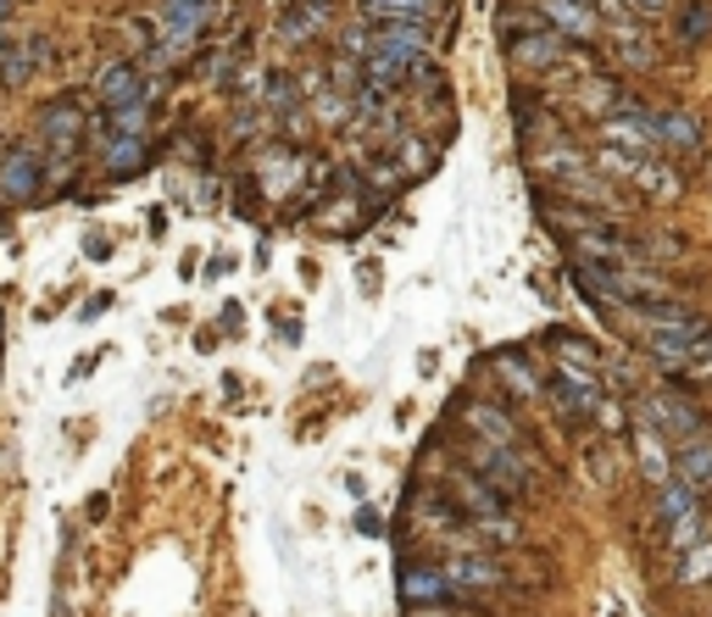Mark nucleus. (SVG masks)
<instances>
[{
	"mask_svg": "<svg viewBox=\"0 0 712 617\" xmlns=\"http://www.w3.org/2000/svg\"><path fill=\"white\" fill-rule=\"evenodd\" d=\"M96 101H101L107 112H123V106H134V101H151V78H145V61H134V56H118V61H107V67L96 72Z\"/></svg>",
	"mask_w": 712,
	"mask_h": 617,
	"instance_id": "10",
	"label": "nucleus"
},
{
	"mask_svg": "<svg viewBox=\"0 0 712 617\" xmlns=\"http://www.w3.org/2000/svg\"><path fill=\"white\" fill-rule=\"evenodd\" d=\"M396 150H401V172H407V179H423V172H429V145L418 139V134H396Z\"/></svg>",
	"mask_w": 712,
	"mask_h": 617,
	"instance_id": "26",
	"label": "nucleus"
},
{
	"mask_svg": "<svg viewBox=\"0 0 712 617\" xmlns=\"http://www.w3.org/2000/svg\"><path fill=\"white\" fill-rule=\"evenodd\" d=\"M657 417L685 439V446H690V439H707V417H701L690 401H679V395H663V401H657Z\"/></svg>",
	"mask_w": 712,
	"mask_h": 617,
	"instance_id": "21",
	"label": "nucleus"
},
{
	"mask_svg": "<svg viewBox=\"0 0 712 617\" xmlns=\"http://www.w3.org/2000/svg\"><path fill=\"white\" fill-rule=\"evenodd\" d=\"M657 123H663V112H652V106H641V101L630 96V106H623V112L601 117V139H607L612 150L652 156V150H657Z\"/></svg>",
	"mask_w": 712,
	"mask_h": 617,
	"instance_id": "6",
	"label": "nucleus"
},
{
	"mask_svg": "<svg viewBox=\"0 0 712 617\" xmlns=\"http://www.w3.org/2000/svg\"><path fill=\"white\" fill-rule=\"evenodd\" d=\"M463 457H468V468H474L479 479H490L507 501H534V490H541V468H534L529 451H518V446H490V439H468Z\"/></svg>",
	"mask_w": 712,
	"mask_h": 617,
	"instance_id": "1",
	"label": "nucleus"
},
{
	"mask_svg": "<svg viewBox=\"0 0 712 617\" xmlns=\"http://www.w3.org/2000/svg\"><path fill=\"white\" fill-rule=\"evenodd\" d=\"M552 390H557V406H563L574 423H601V417H607V390H601V373H579V368L557 362Z\"/></svg>",
	"mask_w": 712,
	"mask_h": 617,
	"instance_id": "8",
	"label": "nucleus"
},
{
	"mask_svg": "<svg viewBox=\"0 0 712 617\" xmlns=\"http://www.w3.org/2000/svg\"><path fill=\"white\" fill-rule=\"evenodd\" d=\"M40 145L56 156V167H51V179H56V172H62V156L78 145V134H89V123H84V106L73 101V96H56V101H45L40 106Z\"/></svg>",
	"mask_w": 712,
	"mask_h": 617,
	"instance_id": "9",
	"label": "nucleus"
},
{
	"mask_svg": "<svg viewBox=\"0 0 712 617\" xmlns=\"http://www.w3.org/2000/svg\"><path fill=\"white\" fill-rule=\"evenodd\" d=\"M618 61H623V67H652V61H657V51H652V40H623Z\"/></svg>",
	"mask_w": 712,
	"mask_h": 617,
	"instance_id": "29",
	"label": "nucleus"
},
{
	"mask_svg": "<svg viewBox=\"0 0 712 617\" xmlns=\"http://www.w3.org/2000/svg\"><path fill=\"white\" fill-rule=\"evenodd\" d=\"M368 23H434L445 12V0H356Z\"/></svg>",
	"mask_w": 712,
	"mask_h": 617,
	"instance_id": "16",
	"label": "nucleus"
},
{
	"mask_svg": "<svg viewBox=\"0 0 712 617\" xmlns=\"http://www.w3.org/2000/svg\"><path fill=\"white\" fill-rule=\"evenodd\" d=\"M418 617H452V612H440V606H429V612H418ZM474 617H490V612H474Z\"/></svg>",
	"mask_w": 712,
	"mask_h": 617,
	"instance_id": "35",
	"label": "nucleus"
},
{
	"mask_svg": "<svg viewBox=\"0 0 712 617\" xmlns=\"http://www.w3.org/2000/svg\"><path fill=\"white\" fill-rule=\"evenodd\" d=\"M429 29L423 23H368V56H385V61H396V67H418V61H429ZM363 56V61H368Z\"/></svg>",
	"mask_w": 712,
	"mask_h": 617,
	"instance_id": "7",
	"label": "nucleus"
},
{
	"mask_svg": "<svg viewBox=\"0 0 712 617\" xmlns=\"http://www.w3.org/2000/svg\"><path fill=\"white\" fill-rule=\"evenodd\" d=\"M568 51H574V40L568 34H557V29H529V34H518L512 45H507V56L518 61V67H529V72H546V67H563L568 61Z\"/></svg>",
	"mask_w": 712,
	"mask_h": 617,
	"instance_id": "12",
	"label": "nucleus"
},
{
	"mask_svg": "<svg viewBox=\"0 0 712 617\" xmlns=\"http://www.w3.org/2000/svg\"><path fill=\"white\" fill-rule=\"evenodd\" d=\"M657 517L668 523V546H701L707 528H701V490L685 484V479H668L657 484Z\"/></svg>",
	"mask_w": 712,
	"mask_h": 617,
	"instance_id": "4",
	"label": "nucleus"
},
{
	"mask_svg": "<svg viewBox=\"0 0 712 617\" xmlns=\"http://www.w3.org/2000/svg\"><path fill=\"white\" fill-rule=\"evenodd\" d=\"M323 29H329V0H290L285 18H279V34H285L290 45H307V40H318Z\"/></svg>",
	"mask_w": 712,
	"mask_h": 617,
	"instance_id": "17",
	"label": "nucleus"
},
{
	"mask_svg": "<svg viewBox=\"0 0 712 617\" xmlns=\"http://www.w3.org/2000/svg\"><path fill=\"white\" fill-rule=\"evenodd\" d=\"M440 490L457 501V512H463L468 523H490V517H507V506H512V501H507V495H501V490H496L490 479H479L474 468L452 473V479H445Z\"/></svg>",
	"mask_w": 712,
	"mask_h": 617,
	"instance_id": "11",
	"label": "nucleus"
},
{
	"mask_svg": "<svg viewBox=\"0 0 712 617\" xmlns=\"http://www.w3.org/2000/svg\"><path fill=\"white\" fill-rule=\"evenodd\" d=\"M657 150H668V156H696V150H701V117H696V112H663V123H657Z\"/></svg>",
	"mask_w": 712,
	"mask_h": 617,
	"instance_id": "19",
	"label": "nucleus"
},
{
	"mask_svg": "<svg viewBox=\"0 0 712 617\" xmlns=\"http://www.w3.org/2000/svg\"><path fill=\"white\" fill-rule=\"evenodd\" d=\"M312 106H318V117H323V123H334V117H345V112H351V101H345V96H334V90H312Z\"/></svg>",
	"mask_w": 712,
	"mask_h": 617,
	"instance_id": "30",
	"label": "nucleus"
},
{
	"mask_svg": "<svg viewBox=\"0 0 712 617\" xmlns=\"http://www.w3.org/2000/svg\"><path fill=\"white\" fill-rule=\"evenodd\" d=\"M145 161H151L145 134H112L107 139V156H101L107 179H134V172H145Z\"/></svg>",
	"mask_w": 712,
	"mask_h": 617,
	"instance_id": "18",
	"label": "nucleus"
},
{
	"mask_svg": "<svg viewBox=\"0 0 712 617\" xmlns=\"http://www.w3.org/2000/svg\"><path fill=\"white\" fill-rule=\"evenodd\" d=\"M468 428H474V439H490V446H518V451H529V428H523L507 406H496V401H474V406H468Z\"/></svg>",
	"mask_w": 712,
	"mask_h": 617,
	"instance_id": "15",
	"label": "nucleus"
},
{
	"mask_svg": "<svg viewBox=\"0 0 712 617\" xmlns=\"http://www.w3.org/2000/svg\"><path fill=\"white\" fill-rule=\"evenodd\" d=\"M40 61H51V45L34 40V45H12L0 56V90H23V83L40 72Z\"/></svg>",
	"mask_w": 712,
	"mask_h": 617,
	"instance_id": "20",
	"label": "nucleus"
},
{
	"mask_svg": "<svg viewBox=\"0 0 712 617\" xmlns=\"http://www.w3.org/2000/svg\"><path fill=\"white\" fill-rule=\"evenodd\" d=\"M440 568H445V579H452V595L468 601V606H479L485 595L512 590V568L501 557H485V551H457V557H445Z\"/></svg>",
	"mask_w": 712,
	"mask_h": 617,
	"instance_id": "3",
	"label": "nucleus"
},
{
	"mask_svg": "<svg viewBox=\"0 0 712 617\" xmlns=\"http://www.w3.org/2000/svg\"><path fill=\"white\" fill-rule=\"evenodd\" d=\"M534 12L546 18V29L568 34L574 45L601 34V12H596V0H534Z\"/></svg>",
	"mask_w": 712,
	"mask_h": 617,
	"instance_id": "14",
	"label": "nucleus"
},
{
	"mask_svg": "<svg viewBox=\"0 0 712 617\" xmlns=\"http://www.w3.org/2000/svg\"><path fill=\"white\" fill-rule=\"evenodd\" d=\"M552 345L557 350H568V368H579V373H601V350L585 339V334H574V328H552Z\"/></svg>",
	"mask_w": 712,
	"mask_h": 617,
	"instance_id": "23",
	"label": "nucleus"
},
{
	"mask_svg": "<svg viewBox=\"0 0 712 617\" xmlns=\"http://www.w3.org/2000/svg\"><path fill=\"white\" fill-rule=\"evenodd\" d=\"M641 468H652L657 484L674 479V468H668V457H663V439H657V434H646V446H641Z\"/></svg>",
	"mask_w": 712,
	"mask_h": 617,
	"instance_id": "27",
	"label": "nucleus"
},
{
	"mask_svg": "<svg viewBox=\"0 0 712 617\" xmlns=\"http://www.w3.org/2000/svg\"><path fill=\"white\" fill-rule=\"evenodd\" d=\"M674 468H679V479L685 484H712V439H690V446H679V457H674Z\"/></svg>",
	"mask_w": 712,
	"mask_h": 617,
	"instance_id": "22",
	"label": "nucleus"
},
{
	"mask_svg": "<svg viewBox=\"0 0 712 617\" xmlns=\"http://www.w3.org/2000/svg\"><path fill=\"white\" fill-rule=\"evenodd\" d=\"M12 12H18V0H0V23H7Z\"/></svg>",
	"mask_w": 712,
	"mask_h": 617,
	"instance_id": "36",
	"label": "nucleus"
},
{
	"mask_svg": "<svg viewBox=\"0 0 712 617\" xmlns=\"http://www.w3.org/2000/svg\"><path fill=\"white\" fill-rule=\"evenodd\" d=\"M84 256H89V261H101V256H112V239H107V234H89V239H84Z\"/></svg>",
	"mask_w": 712,
	"mask_h": 617,
	"instance_id": "32",
	"label": "nucleus"
},
{
	"mask_svg": "<svg viewBox=\"0 0 712 617\" xmlns=\"http://www.w3.org/2000/svg\"><path fill=\"white\" fill-rule=\"evenodd\" d=\"M496 373H501V384H507V390H518V401H541V379L529 373V362H523V357L501 350V357H496Z\"/></svg>",
	"mask_w": 712,
	"mask_h": 617,
	"instance_id": "24",
	"label": "nucleus"
},
{
	"mask_svg": "<svg viewBox=\"0 0 712 617\" xmlns=\"http://www.w3.org/2000/svg\"><path fill=\"white\" fill-rule=\"evenodd\" d=\"M107 306H112V301H107V295H96V301H89V312H78V317H84V323H96Z\"/></svg>",
	"mask_w": 712,
	"mask_h": 617,
	"instance_id": "34",
	"label": "nucleus"
},
{
	"mask_svg": "<svg viewBox=\"0 0 712 617\" xmlns=\"http://www.w3.org/2000/svg\"><path fill=\"white\" fill-rule=\"evenodd\" d=\"M701 362H712V339H707V350H701Z\"/></svg>",
	"mask_w": 712,
	"mask_h": 617,
	"instance_id": "37",
	"label": "nucleus"
},
{
	"mask_svg": "<svg viewBox=\"0 0 712 617\" xmlns=\"http://www.w3.org/2000/svg\"><path fill=\"white\" fill-rule=\"evenodd\" d=\"M707 339H712V323L701 312H685L674 323H646V350H652L657 368H690V362H701Z\"/></svg>",
	"mask_w": 712,
	"mask_h": 617,
	"instance_id": "2",
	"label": "nucleus"
},
{
	"mask_svg": "<svg viewBox=\"0 0 712 617\" xmlns=\"http://www.w3.org/2000/svg\"><path fill=\"white\" fill-rule=\"evenodd\" d=\"M674 29H679L685 45H701V40L712 34V7H707V0H690V7L674 12Z\"/></svg>",
	"mask_w": 712,
	"mask_h": 617,
	"instance_id": "25",
	"label": "nucleus"
},
{
	"mask_svg": "<svg viewBox=\"0 0 712 617\" xmlns=\"http://www.w3.org/2000/svg\"><path fill=\"white\" fill-rule=\"evenodd\" d=\"M356 528H363V535H385V517L374 506H363V512H356Z\"/></svg>",
	"mask_w": 712,
	"mask_h": 617,
	"instance_id": "31",
	"label": "nucleus"
},
{
	"mask_svg": "<svg viewBox=\"0 0 712 617\" xmlns=\"http://www.w3.org/2000/svg\"><path fill=\"white\" fill-rule=\"evenodd\" d=\"M690 551H696V557H685V568H679V579H685V584H701V579L712 573V546L701 540V546H690Z\"/></svg>",
	"mask_w": 712,
	"mask_h": 617,
	"instance_id": "28",
	"label": "nucleus"
},
{
	"mask_svg": "<svg viewBox=\"0 0 712 617\" xmlns=\"http://www.w3.org/2000/svg\"><path fill=\"white\" fill-rule=\"evenodd\" d=\"M45 179H51V172H45V161H40L34 145H7V150H0V201H7V206L40 201Z\"/></svg>",
	"mask_w": 712,
	"mask_h": 617,
	"instance_id": "5",
	"label": "nucleus"
},
{
	"mask_svg": "<svg viewBox=\"0 0 712 617\" xmlns=\"http://www.w3.org/2000/svg\"><path fill=\"white\" fill-rule=\"evenodd\" d=\"M630 7H635L641 18H663V12L674 7V0H630Z\"/></svg>",
	"mask_w": 712,
	"mask_h": 617,
	"instance_id": "33",
	"label": "nucleus"
},
{
	"mask_svg": "<svg viewBox=\"0 0 712 617\" xmlns=\"http://www.w3.org/2000/svg\"><path fill=\"white\" fill-rule=\"evenodd\" d=\"M401 601L412 612H429V606H452V579L445 568H429V562H401Z\"/></svg>",
	"mask_w": 712,
	"mask_h": 617,
	"instance_id": "13",
	"label": "nucleus"
}]
</instances>
